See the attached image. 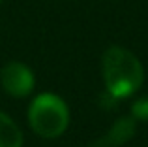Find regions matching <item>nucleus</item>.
<instances>
[{
  "label": "nucleus",
  "instance_id": "1",
  "mask_svg": "<svg viewBox=\"0 0 148 147\" xmlns=\"http://www.w3.org/2000/svg\"><path fill=\"white\" fill-rule=\"evenodd\" d=\"M101 68L105 87L114 98H126L133 94L145 79V70L139 59L131 51L118 45H112L105 51Z\"/></svg>",
  "mask_w": 148,
  "mask_h": 147
},
{
  "label": "nucleus",
  "instance_id": "2",
  "mask_svg": "<svg viewBox=\"0 0 148 147\" xmlns=\"http://www.w3.org/2000/svg\"><path fill=\"white\" fill-rule=\"evenodd\" d=\"M28 123L41 138H56L68 128L69 113L64 100L54 94H40L32 100L28 110Z\"/></svg>",
  "mask_w": 148,
  "mask_h": 147
},
{
  "label": "nucleus",
  "instance_id": "3",
  "mask_svg": "<svg viewBox=\"0 0 148 147\" xmlns=\"http://www.w3.org/2000/svg\"><path fill=\"white\" fill-rule=\"evenodd\" d=\"M0 81L4 91L15 98L28 96L34 89V74L23 62H8L0 72Z\"/></svg>",
  "mask_w": 148,
  "mask_h": 147
},
{
  "label": "nucleus",
  "instance_id": "4",
  "mask_svg": "<svg viewBox=\"0 0 148 147\" xmlns=\"http://www.w3.org/2000/svg\"><path fill=\"white\" fill-rule=\"evenodd\" d=\"M131 134H133V123H131L130 119H122V121H118L111 130H109L107 136L98 140L90 147H118L126 140H130Z\"/></svg>",
  "mask_w": 148,
  "mask_h": 147
},
{
  "label": "nucleus",
  "instance_id": "5",
  "mask_svg": "<svg viewBox=\"0 0 148 147\" xmlns=\"http://www.w3.org/2000/svg\"><path fill=\"white\" fill-rule=\"evenodd\" d=\"M23 145V134L19 126L0 111V147H21Z\"/></svg>",
  "mask_w": 148,
  "mask_h": 147
},
{
  "label": "nucleus",
  "instance_id": "6",
  "mask_svg": "<svg viewBox=\"0 0 148 147\" xmlns=\"http://www.w3.org/2000/svg\"><path fill=\"white\" fill-rule=\"evenodd\" d=\"M133 115L137 119H145L148 121V96L146 98H141L133 104Z\"/></svg>",
  "mask_w": 148,
  "mask_h": 147
},
{
  "label": "nucleus",
  "instance_id": "7",
  "mask_svg": "<svg viewBox=\"0 0 148 147\" xmlns=\"http://www.w3.org/2000/svg\"><path fill=\"white\" fill-rule=\"evenodd\" d=\"M0 2H2V0H0Z\"/></svg>",
  "mask_w": 148,
  "mask_h": 147
}]
</instances>
